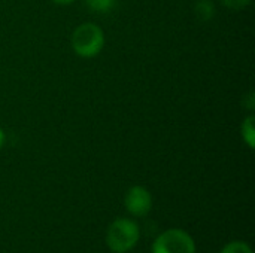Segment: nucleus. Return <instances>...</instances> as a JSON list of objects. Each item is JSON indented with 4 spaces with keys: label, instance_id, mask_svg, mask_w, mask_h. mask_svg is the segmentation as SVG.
I'll return each instance as SVG.
<instances>
[{
    "label": "nucleus",
    "instance_id": "f257e3e1",
    "mask_svg": "<svg viewBox=\"0 0 255 253\" xmlns=\"http://www.w3.org/2000/svg\"><path fill=\"white\" fill-rule=\"evenodd\" d=\"M140 239L139 225L128 218L115 219L106 233L108 248L114 253L130 252Z\"/></svg>",
    "mask_w": 255,
    "mask_h": 253
},
{
    "label": "nucleus",
    "instance_id": "f03ea898",
    "mask_svg": "<svg viewBox=\"0 0 255 253\" xmlns=\"http://www.w3.org/2000/svg\"><path fill=\"white\" fill-rule=\"evenodd\" d=\"M105 46V33L94 22H84L78 25L72 34L73 51L84 58L96 57Z\"/></svg>",
    "mask_w": 255,
    "mask_h": 253
},
{
    "label": "nucleus",
    "instance_id": "7ed1b4c3",
    "mask_svg": "<svg viewBox=\"0 0 255 253\" xmlns=\"http://www.w3.org/2000/svg\"><path fill=\"white\" fill-rule=\"evenodd\" d=\"M152 253H196L194 239L181 228L161 233L152 243Z\"/></svg>",
    "mask_w": 255,
    "mask_h": 253
},
{
    "label": "nucleus",
    "instance_id": "20e7f679",
    "mask_svg": "<svg viewBox=\"0 0 255 253\" xmlns=\"http://www.w3.org/2000/svg\"><path fill=\"white\" fill-rule=\"evenodd\" d=\"M124 206L127 212L133 216H145L152 209V197L151 192L143 186H131L124 198Z\"/></svg>",
    "mask_w": 255,
    "mask_h": 253
},
{
    "label": "nucleus",
    "instance_id": "39448f33",
    "mask_svg": "<svg viewBox=\"0 0 255 253\" xmlns=\"http://www.w3.org/2000/svg\"><path fill=\"white\" fill-rule=\"evenodd\" d=\"M215 13V7L209 0H199L196 4V16L200 21H209Z\"/></svg>",
    "mask_w": 255,
    "mask_h": 253
},
{
    "label": "nucleus",
    "instance_id": "423d86ee",
    "mask_svg": "<svg viewBox=\"0 0 255 253\" xmlns=\"http://www.w3.org/2000/svg\"><path fill=\"white\" fill-rule=\"evenodd\" d=\"M255 118L254 116H248L244 124H242V137L245 140V143L253 149L255 143Z\"/></svg>",
    "mask_w": 255,
    "mask_h": 253
},
{
    "label": "nucleus",
    "instance_id": "0eeeda50",
    "mask_svg": "<svg viewBox=\"0 0 255 253\" xmlns=\"http://www.w3.org/2000/svg\"><path fill=\"white\" fill-rule=\"evenodd\" d=\"M85 3L91 10L99 12V13H105V12H109L115 7L117 0H85Z\"/></svg>",
    "mask_w": 255,
    "mask_h": 253
},
{
    "label": "nucleus",
    "instance_id": "6e6552de",
    "mask_svg": "<svg viewBox=\"0 0 255 253\" xmlns=\"http://www.w3.org/2000/svg\"><path fill=\"white\" fill-rule=\"evenodd\" d=\"M220 253H254L251 246L245 242L236 240V242H230L227 243Z\"/></svg>",
    "mask_w": 255,
    "mask_h": 253
},
{
    "label": "nucleus",
    "instance_id": "1a4fd4ad",
    "mask_svg": "<svg viewBox=\"0 0 255 253\" xmlns=\"http://www.w3.org/2000/svg\"><path fill=\"white\" fill-rule=\"evenodd\" d=\"M221 1L226 7L233 9V10H241L251 3V0H221Z\"/></svg>",
    "mask_w": 255,
    "mask_h": 253
},
{
    "label": "nucleus",
    "instance_id": "9d476101",
    "mask_svg": "<svg viewBox=\"0 0 255 253\" xmlns=\"http://www.w3.org/2000/svg\"><path fill=\"white\" fill-rule=\"evenodd\" d=\"M4 140H6V137H4V131L0 128V149L4 146Z\"/></svg>",
    "mask_w": 255,
    "mask_h": 253
},
{
    "label": "nucleus",
    "instance_id": "9b49d317",
    "mask_svg": "<svg viewBox=\"0 0 255 253\" xmlns=\"http://www.w3.org/2000/svg\"><path fill=\"white\" fill-rule=\"evenodd\" d=\"M54 3H57V4H69V3H72L73 0H52Z\"/></svg>",
    "mask_w": 255,
    "mask_h": 253
}]
</instances>
